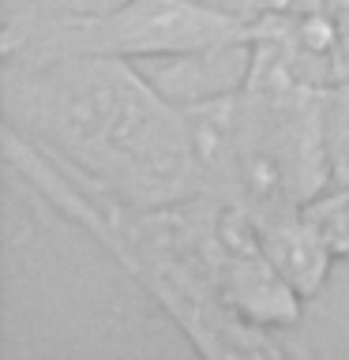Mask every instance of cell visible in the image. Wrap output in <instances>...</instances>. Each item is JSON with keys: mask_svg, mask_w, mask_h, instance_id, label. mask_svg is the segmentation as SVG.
Here are the masks:
<instances>
[{"mask_svg": "<svg viewBox=\"0 0 349 360\" xmlns=\"http://www.w3.org/2000/svg\"><path fill=\"white\" fill-rule=\"evenodd\" d=\"M326 169L331 184H349V83L326 94Z\"/></svg>", "mask_w": 349, "mask_h": 360, "instance_id": "obj_5", "label": "cell"}, {"mask_svg": "<svg viewBox=\"0 0 349 360\" xmlns=\"http://www.w3.org/2000/svg\"><path fill=\"white\" fill-rule=\"evenodd\" d=\"M4 128L132 207H177L203 191L188 117L143 64L120 56H4Z\"/></svg>", "mask_w": 349, "mask_h": 360, "instance_id": "obj_1", "label": "cell"}, {"mask_svg": "<svg viewBox=\"0 0 349 360\" xmlns=\"http://www.w3.org/2000/svg\"><path fill=\"white\" fill-rule=\"evenodd\" d=\"M252 22L210 0H124L106 11L79 15H4V56H120L151 64L169 56H191L248 45Z\"/></svg>", "mask_w": 349, "mask_h": 360, "instance_id": "obj_2", "label": "cell"}, {"mask_svg": "<svg viewBox=\"0 0 349 360\" xmlns=\"http://www.w3.org/2000/svg\"><path fill=\"white\" fill-rule=\"evenodd\" d=\"M326 11L334 15V27H338V68H342V83H349V0H326Z\"/></svg>", "mask_w": 349, "mask_h": 360, "instance_id": "obj_7", "label": "cell"}, {"mask_svg": "<svg viewBox=\"0 0 349 360\" xmlns=\"http://www.w3.org/2000/svg\"><path fill=\"white\" fill-rule=\"evenodd\" d=\"M259 244L270 255L281 274L289 278V285L300 292L304 300L319 297V289L331 278L334 266V248L319 236V229L304 218V210L274 214V218H259Z\"/></svg>", "mask_w": 349, "mask_h": 360, "instance_id": "obj_3", "label": "cell"}, {"mask_svg": "<svg viewBox=\"0 0 349 360\" xmlns=\"http://www.w3.org/2000/svg\"><path fill=\"white\" fill-rule=\"evenodd\" d=\"M124 0H4V15H79V11H106Z\"/></svg>", "mask_w": 349, "mask_h": 360, "instance_id": "obj_6", "label": "cell"}, {"mask_svg": "<svg viewBox=\"0 0 349 360\" xmlns=\"http://www.w3.org/2000/svg\"><path fill=\"white\" fill-rule=\"evenodd\" d=\"M300 210L319 229L323 240L334 248V255L349 259V184H326Z\"/></svg>", "mask_w": 349, "mask_h": 360, "instance_id": "obj_4", "label": "cell"}]
</instances>
